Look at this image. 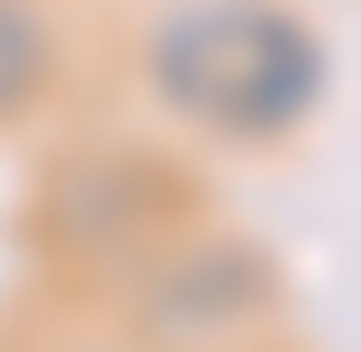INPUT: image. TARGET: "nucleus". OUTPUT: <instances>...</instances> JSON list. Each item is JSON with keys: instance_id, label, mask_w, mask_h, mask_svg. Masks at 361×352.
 <instances>
[{"instance_id": "obj_1", "label": "nucleus", "mask_w": 361, "mask_h": 352, "mask_svg": "<svg viewBox=\"0 0 361 352\" xmlns=\"http://www.w3.org/2000/svg\"><path fill=\"white\" fill-rule=\"evenodd\" d=\"M133 67L152 114L219 152H286L333 105V48L295 0H162Z\"/></svg>"}, {"instance_id": "obj_3", "label": "nucleus", "mask_w": 361, "mask_h": 352, "mask_svg": "<svg viewBox=\"0 0 361 352\" xmlns=\"http://www.w3.org/2000/svg\"><path fill=\"white\" fill-rule=\"evenodd\" d=\"M190 219H200V190L180 181V162H162V152H76V162H57L38 181V210H29L48 267L95 277V286H124Z\"/></svg>"}, {"instance_id": "obj_2", "label": "nucleus", "mask_w": 361, "mask_h": 352, "mask_svg": "<svg viewBox=\"0 0 361 352\" xmlns=\"http://www.w3.org/2000/svg\"><path fill=\"white\" fill-rule=\"evenodd\" d=\"M124 324L143 352H228V343H257L286 305V267H276L267 238H238V229H171L124 286Z\"/></svg>"}, {"instance_id": "obj_4", "label": "nucleus", "mask_w": 361, "mask_h": 352, "mask_svg": "<svg viewBox=\"0 0 361 352\" xmlns=\"http://www.w3.org/2000/svg\"><path fill=\"white\" fill-rule=\"evenodd\" d=\"M57 67H67L57 10H48V0H0V133H19V124L48 114Z\"/></svg>"}, {"instance_id": "obj_5", "label": "nucleus", "mask_w": 361, "mask_h": 352, "mask_svg": "<svg viewBox=\"0 0 361 352\" xmlns=\"http://www.w3.org/2000/svg\"><path fill=\"white\" fill-rule=\"evenodd\" d=\"M228 352H257V343H228Z\"/></svg>"}]
</instances>
